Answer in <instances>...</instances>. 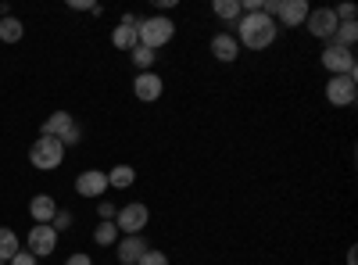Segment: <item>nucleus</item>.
<instances>
[{"label": "nucleus", "instance_id": "1", "mask_svg": "<svg viewBox=\"0 0 358 265\" xmlns=\"http://www.w3.org/2000/svg\"><path fill=\"white\" fill-rule=\"evenodd\" d=\"M276 33H280L276 22L268 18V15H262V11L236 18V43H244V47H251V50L273 47V43H276Z\"/></svg>", "mask_w": 358, "mask_h": 265}, {"label": "nucleus", "instance_id": "2", "mask_svg": "<svg viewBox=\"0 0 358 265\" xmlns=\"http://www.w3.org/2000/svg\"><path fill=\"white\" fill-rule=\"evenodd\" d=\"M172 36H176V22L165 18V15H151V18H140V22H136V40H140V47L158 50V47H165Z\"/></svg>", "mask_w": 358, "mask_h": 265}, {"label": "nucleus", "instance_id": "3", "mask_svg": "<svg viewBox=\"0 0 358 265\" xmlns=\"http://www.w3.org/2000/svg\"><path fill=\"white\" fill-rule=\"evenodd\" d=\"M40 136H54L62 147H72V143H79V136H83V129L76 126V119L69 111H54L50 119L40 126Z\"/></svg>", "mask_w": 358, "mask_h": 265}, {"label": "nucleus", "instance_id": "4", "mask_svg": "<svg viewBox=\"0 0 358 265\" xmlns=\"http://www.w3.org/2000/svg\"><path fill=\"white\" fill-rule=\"evenodd\" d=\"M29 162H33L40 172H50L65 162V147L57 143L54 136H40L33 147H29Z\"/></svg>", "mask_w": 358, "mask_h": 265}, {"label": "nucleus", "instance_id": "5", "mask_svg": "<svg viewBox=\"0 0 358 265\" xmlns=\"http://www.w3.org/2000/svg\"><path fill=\"white\" fill-rule=\"evenodd\" d=\"M147 219H151V212H147V204L133 201V204H126V208H118L115 226H118V233H126V237H136V233L147 226Z\"/></svg>", "mask_w": 358, "mask_h": 265}, {"label": "nucleus", "instance_id": "6", "mask_svg": "<svg viewBox=\"0 0 358 265\" xmlns=\"http://www.w3.org/2000/svg\"><path fill=\"white\" fill-rule=\"evenodd\" d=\"M322 65L330 69V76H358V69H355V54H351L348 47H341V43H326V50H322Z\"/></svg>", "mask_w": 358, "mask_h": 265}, {"label": "nucleus", "instance_id": "7", "mask_svg": "<svg viewBox=\"0 0 358 265\" xmlns=\"http://www.w3.org/2000/svg\"><path fill=\"white\" fill-rule=\"evenodd\" d=\"M355 97H358L355 76H330V83H326V101L334 108H348V104H355Z\"/></svg>", "mask_w": 358, "mask_h": 265}, {"label": "nucleus", "instance_id": "8", "mask_svg": "<svg viewBox=\"0 0 358 265\" xmlns=\"http://www.w3.org/2000/svg\"><path fill=\"white\" fill-rule=\"evenodd\" d=\"M308 33L312 36H319V40H334V33H337V15H334V8H315V11H308Z\"/></svg>", "mask_w": 358, "mask_h": 265}, {"label": "nucleus", "instance_id": "9", "mask_svg": "<svg viewBox=\"0 0 358 265\" xmlns=\"http://www.w3.org/2000/svg\"><path fill=\"white\" fill-rule=\"evenodd\" d=\"M162 90H165V83H162L158 72H136V79H133V94H136V101L155 104V101L162 97Z\"/></svg>", "mask_w": 358, "mask_h": 265}, {"label": "nucleus", "instance_id": "10", "mask_svg": "<svg viewBox=\"0 0 358 265\" xmlns=\"http://www.w3.org/2000/svg\"><path fill=\"white\" fill-rule=\"evenodd\" d=\"M76 190H79L83 197H104V190H108V172H101V169H86V172H79Z\"/></svg>", "mask_w": 358, "mask_h": 265}, {"label": "nucleus", "instance_id": "11", "mask_svg": "<svg viewBox=\"0 0 358 265\" xmlns=\"http://www.w3.org/2000/svg\"><path fill=\"white\" fill-rule=\"evenodd\" d=\"M54 248H57V233H54L50 226H36V229H29V255L43 258V255H50Z\"/></svg>", "mask_w": 358, "mask_h": 265}, {"label": "nucleus", "instance_id": "12", "mask_svg": "<svg viewBox=\"0 0 358 265\" xmlns=\"http://www.w3.org/2000/svg\"><path fill=\"white\" fill-rule=\"evenodd\" d=\"M147 251H151V244L143 241V233H136V237H122L118 241V262L122 265H136Z\"/></svg>", "mask_w": 358, "mask_h": 265}, {"label": "nucleus", "instance_id": "13", "mask_svg": "<svg viewBox=\"0 0 358 265\" xmlns=\"http://www.w3.org/2000/svg\"><path fill=\"white\" fill-rule=\"evenodd\" d=\"M29 215L36 219V226H50L54 215H57V201H54L50 194H36L33 204H29Z\"/></svg>", "mask_w": 358, "mask_h": 265}, {"label": "nucleus", "instance_id": "14", "mask_svg": "<svg viewBox=\"0 0 358 265\" xmlns=\"http://www.w3.org/2000/svg\"><path fill=\"white\" fill-rule=\"evenodd\" d=\"M212 54L222 65H229V62H236V54H241V43H236V36H229V33H219L212 40Z\"/></svg>", "mask_w": 358, "mask_h": 265}, {"label": "nucleus", "instance_id": "15", "mask_svg": "<svg viewBox=\"0 0 358 265\" xmlns=\"http://www.w3.org/2000/svg\"><path fill=\"white\" fill-rule=\"evenodd\" d=\"M276 18H280L283 25H301V22L308 18V4H305V0H283Z\"/></svg>", "mask_w": 358, "mask_h": 265}, {"label": "nucleus", "instance_id": "16", "mask_svg": "<svg viewBox=\"0 0 358 265\" xmlns=\"http://www.w3.org/2000/svg\"><path fill=\"white\" fill-rule=\"evenodd\" d=\"M133 183H136V169L133 165H115L108 172V187H115V190H129Z\"/></svg>", "mask_w": 358, "mask_h": 265}, {"label": "nucleus", "instance_id": "17", "mask_svg": "<svg viewBox=\"0 0 358 265\" xmlns=\"http://www.w3.org/2000/svg\"><path fill=\"white\" fill-rule=\"evenodd\" d=\"M140 40H136V25H118L111 33V47L115 50H133Z\"/></svg>", "mask_w": 358, "mask_h": 265}, {"label": "nucleus", "instance_id": "18", "mask_svg": "<svg viewBox=\"0 0 358 265\" xmlns=\"http://www.w3.org/2000/svg\"><path fill=\"white\" fill-rule=\"evenodd\" d=\"M18 251H22L18 248V233L8 229V226H0V262H11Z\"/></svg>", "mask_w": 358, "mask_h": 265}, {"label": "nucleus", "instance_id": "19", "mask_svg": "<svg viewBox=\"0 0 358 265\" xmlns=\"http://www.w3.org/2000/svg\"><path fill=\"white\" fill-rule=\"evenodd\" d=\"M22 33H25V25H22L18 18L0 15V40H4V43H18V40H22Z\"/></svg>", "mask_w": 358, "mask_h": 265}, {"label": "nucleus", "instance_id": "20", "mask_svg": "<svg viewBox=\"0 0 358 265\" xmlns=\"http://www.w3.org/2000/svg\"><path fill=\"white\" fill-rule=\"evenodd\" d=\"M212 11H215V15H219L222 22H236V18L244 15L241 0H215V4H212Z\"/></svg>", "mask_w": 358, "mask_h": 265}, {"label": "nucleus", "instance_id": "21", "mask_svg": "<svg viewBox=\"0 0 358 265\" xmlns=\"http://www.w3.org/2000/svg\"><path fill=\"white\" fill-rule=\"evenodd\" d=\"M355 40H358V22H341L330 43H341V47H348V50H351V47H355Z\"/></svg>", "mask_w": 358, "mask_h": 265}, {"label": "nucleus", "instance_id": "22", "mask_svg": "<svg viewBox=\"0 0 358 265\" xmlns=\"http://www.w3.org/2000/svg\"><path fill=\"white\" fill-rule=\"evenodd\" d=\"M129 57H133V65H136L140 72H151V65L158 62V57H155V50H151V47H140V43L129 50Z\"/></svg>", "mask_w": 358, "mask_h": 265}, {"label": "nucleus", "instance_id": "23", "mask_svg": "<svg viewBox=\"0 0 358 265\" xmlns=\"http://www.w3.org/2000/svg\"><path fill=\"white\" fill-rule=\"evenodd\" d=\"M118 237H122V233H118V226H115V222H101V226L94 229V241H97L101 248H111V244H118Z\"/></svg>", "mask_w": 358, "mask_h": 265}, {"label": "nucleus", "instance_id": "24", "mask_svg": "<svg viewBox=\"0 0 358 265\" xmlns=\"http://www.w3.org/2000/svg\"><path fill=\"white\" fill-rule=\"evenodd\" d=\"M97 215H101V222H115V215H118V208L111 201H97Z\"/></svg>", "mask_w": 358, "mask_h": 265}, {"label": "nucleus", "instance_id": "25", "mask_svg": "<svg viewBox=\"0 0 358 265\" xmlns=\"http://www.w3.org/2000/svg\"><path fill=\"white\" fill-rule=\"evenodd\" d=\"M136 265H169V258H165V251H155V248H151Z\"/></svg>", "mask_w": 358, "mask_h": 265}, {"label": "nucleus", "instance_id": "26", "mask_svg": "<svg viewBox=\"0 0 358 265\" xmlns=\"http://www.w3.org/2000/svg\"><path fill=\"white\" fill-rule=\"evenodd\" d=\"M69 226H72V212H57V215H54V222H50V229H54V233H62V229H69Z\"/></svg>", "mask_w": 358, "mask_h": 265}, {"label": "nucleus", "instance_id": "27", "mask_svg": "<svg viewBox=\"0 0 358 265\" xmlns=\"http://www.w3.org/2000/svg\"><path fill=\"white\" fill-rule=\"evenodd\" d=\"M334 15H337V22H355V15H358V8H355V4H341V8L334 11Z\"/></svg>", "mask_w": 358, "mask_h": 265}, {"label": "nucleus", "instance_id": "28", "mask_svg": "<svg viewBox=\"0 0 358 265\" xmlns=\"http://www.w3.org/2000/svg\"><path fill=\"white\" fill-rule=\"evenodd\" d=\"M8 265H36V255H29V251H18Z\"/></svg>", "mask_w": 358, "mask_h": 265}, {"label": "nucleus", "instance_id": "29", "mask_svg": "<svg viewBox=\"0 0 358 265\" xmlns=\"http://www.w3.org/2000/svg\"><path fill=\"white\" fill-rule=\"evenodd\" d=\"M69 8L72 11H94L97 4H94V0H69Z\"/></svg>", "mask_w": 358, "mask_h": 265}, {"label": "nucleus", "instance_id": "30", "mask_svg": "<svg viewBox=\"0 0 358 265\" xmlns=\"http://www.w3.org/2000/svg\"><path fill=\"white\" fill-rule=\"evenodd\" d=\"M65 265H94V258H90V255H83V251H76Z\"/></svg>", "mask_w": 358, "mask_h": 265}, {"label": "nucleus", "instance_id": "31", "mask_svg": "<svg viewBox=\"0 0 358 265\" xmlns=\"http://www.w3.org/2000/svg\"><path fill=\"white\" fill-rule=\"evenodd\" d=\"M348 265H358V248H351V251H348Z\"/></svg>", "mask_w": 358, "mask_h": 265}, {"label": "nucleus", "instance_id": "32", "mask_svg": "<svg viewBox=\"0 0 358 265\" xmlns=\"http://www.w3.org/2000/svg\"><path fill=\"white\" fill-rule=\"evenodd\" d=\"M0 265H8V262H0Z\"/></svg>", "mask_w": 358, "mask_h": 265}]
</instances>
